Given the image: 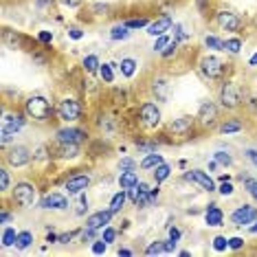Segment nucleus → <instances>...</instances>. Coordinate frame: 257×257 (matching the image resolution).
Masks as SVG:
<instances>
[{
  "label": "nucleus",
  "instance_id": "nucleus-8",
  "mask_svg": "<svg viewBox=\"0 0 257 257\" xmlns=\"http://www.w3.org/2000/svg\"><path fill=\"white\" fill-rule=\"evenodd\" d=\"M31 150L27 148V145H14V148L9 150V152L5 154V163L9 167H24L31 163Z\"/></svg>",
  "mask_w": 257,
  "mask_h": 257
},
{
  "label": "nucleus",
  "instance_id": "nucleus-2",
  "mask_svg": "<svg viewBox=\"0 0 257 257\" xmlns=\"http://www.w3.org/2000/svg\"><path fill=\"white\" fill-rule=\"evenodd\" d=\"M224 68H227V64H224L222 60H218V57H213V55L200 57V62H198L200 75H202V79H207V81L222 79V77H224Z\"/></svg>",
  "mask_w": 257,
  "mask_h": 257
},
{
  "label": "nucleus",
  "instance_id": "nucleus-59",
  "mask_svg": "<svg viewBox=\"0 0 257 257\" xmlns=\"http://www.w3.org/2000/svg\"><path fill=\"white\" fill-rule=\"evenodd\" d=\"M196 5H198L200 14H205V11H207V0H196Z\"/></svg>",
  "mask_w": 257,
  "mask_h": 257
},
{
  "label": "nucleus",
  "instance_id": "nucleus-43",
  "mask_svg": "<svg viewBox=\"0 0 257 257\" xmlns=\"http://www.w3.org/2000/svg\"><path fill=\"white\" fill-rule=\"evenodd\" d=\"M148 20L145 18H134V20H128V22H125V27L128 29H143V27H148Z\"/></svg>",
  "mask_w": 257,
  "mask_h": 257
},
{
  "label": "nucleus",
  "instance_id": "nucleus-36",
  "mask_svg": "<svg viewBox=\"0 0 257 257\" xmlns=\"http://www.w3.org/2000/svg\"><path fill=\"white\" fill-rule=\"evenodd\" d=\"M224 44H227V53L238 55V53L242 51V40H240V38H227V40H224Z\"/></svg>",
  "mask_w": 257,
  "mask_h": 257
},
{
  "label": "nucleus",
  "instance_id": "nucleus-62",
  "mask_svg": "<svg viewBox=\"0 0 257 257\" xmlns=\"http://www.w3.org/2000/svg\"><path fill=\"white\" fill-rule=\"evenodd\" d=\"M119 255H125V257H130V255H132V251H130V248H119Z\"/></svg>",
  "mask_w": 257,
  "mask_h": 257
},
{
  "label": "nucleus",
  "instance_id": "nucleus-53",
  "mask_svg": "<svg viewBox=\"0 0 257 257\" xmlns=\"http://www.w3.org/2000/svg\"><path fill=\"white\" fill-rule=\"evenodd\" d=\"M244 246V240L242 238H231L228 240V248H233V251H240Z\"/></svg>",
  "mask_w": 257,
  "mask_h": 257
},
{
  "label": "nucleus",
  "instance_id": "nucleus-60",
  "mask_svg": "<svg viewBox=\"0 0 257 257\" xmlns=\"http://www.w3.org/2000/svg\"><path fill=\"white\" fill-rule=\"evenodd\" d=\"M35 5H38L40 9H44V7H48V5H51V0H35Z\"/></svg>",
  "mask_w": 257,
  "mask_h": 257
},
{
  "label": "nucleus",
  "instance_id": "nucleus-49",
  "mask_svg": "<svg viewBox=\"0 0 257 257\" xmlns=\"http://www.w3.org/2000/svg\"><path fill=\"white\" fill-rule=\"evenodd\" d=\"M46 154H48V150L44 148V145H40V148L33 150V158H35V161H44V158H46Z\"/></svg>",
  "mask_w": 257,
  "mask_h": 257
},
{
  "label": "nucleus",
  "instance_id": "nucleus-12",
  "mask_svg": "<svg viewBox=\"0 0 257 257\" xmlns=\"http://www.w3.org/2000/svg\"><path fill=\"white\" fill-rule=\"evenodd\" d=\"M215 24H218L222 31H240V29H242L240 15L228 9H220L218 14H215Z\"/></svg>",
  "mask_w": 257,
  "mask_h": 257
},
{
  "label": "nucleus",
  "instance_id": "nucleus-44",
  "mask_svg": "<svg viewBox=\"0 0 257 257\" xmlns=\"http://www.w3.org/2000/svg\"><path fill=\"white\" fill-rule=\"evenodd\" d=\"M246 191H248V196H251L253 200H257V181L255 178H248L246 181Z\"/></svg>",
  "mask_w": 257,
  "mask_h": 257
},
{
  "label": "nucleus",
  "instance_id": "nucleus-48",
  "mask_svg": "<svg viewBox=\"0 0 257 257\" xmlns=\"http://www.w3.org/2000/svg\"><path fill=\"white\" fill-rule=\"evenodd\" d=\"M101 238H104L108 244H112L114 238H117V231H114L112 227H106V228H104V235H101Z\"/></svg>",
  "mask_w": 257,
  "mask_h": 257
},
{
  "label": "nucleus",
  "instance_id": "nucleus-39",
  "mask_svg": "<svg viewBox=\"0 0 257 257\" xmlns=\"http://www.w3.org/2000/svg\"><path fill=\"white\" fill-rule=\"evenodd\" d=\"M187 38H189V33L185 31V27H182V24H174V40L181 44V42H185Z\"/></svg>",
  "mask_w": 257,
  "mask_h": 257
},
{
  "label": "nucleus",
  "instance_id": "nucleus-22",
  "mask_svg": "<svg viewBox=\"0 0 257 257\" xmlns=\"http://www.w3.org/2000/svg\"><path fill=\"white\" fill-rule=\"evenodd\" d=\"M125 200H128V189L117 191V194L112 196V200H110V211H112V213H119L125 207Z\"/></svg>",
  "mask_w": 257,
  "mask_h": 257
},
{
  "label": "nucleus",
  "instance_id": "nucleus-6",
  "mask_svg": "<svg viewBox=\"0 0 257 257\" xmlns=\"http://www.w3.org/2000/svg\"><path fill=\"white\" fill-rule=\"evenodd\" d=\"M35 196H38V189H35L33 182H27V181L15 182V187H14V202L15 205H20L22 209H31L35 202Z\"/></svg>",
  "mask_w": 257,
  "mask_h": 257
},
{
  "label": "nucleus",
  "instance_id": "nucleus-29",
  "mask_svg": "<svg viewBox=\"0 0 257 257\" xmlns=\"http://www.w3.org/2000/svg\"><path fill=\"white\" fill-rule=\"evenodd\" d=\"M15 240H18V231L11 227H5V231H2V246L5 248L15 246Z\"/></svg>",
  "mask_w": 257,
  "mask_h": 257
},
{
  "label": "nucleus",
  "instance_id": "nucleus-30",
  "mask_svg": "<svg viewBox=\"0 0 257 257\" xmlns=\"http://www.w3.org/2000/svg\"><path fill=\"white\" fill-rule=\"evenodd\" d=\"M31 244H33V233H31V231H22V233H18V240H15V248L24 251V248H29Z\"/></svg>",
  "mask_w": 257,
  "mask_h": 257
},
{
  "label": "nucleus",
  "instance_id": "nucleus-35",
  "mask_svg": "<svg viewBox=\"0 0 257 257\" xmlns=\"http://www.w3.org/2000/svg\"><path fill=\"white\" fill-rule=\"evenodd\" d=\"M213 158L218 161V165H222V167H231L233 165V156L228 152H224V150H218V152L213 154Z\"/></svg>",
  "mask_w": 257,
  "mask_h": 257
},
{
  "label": "nucleus",
  "instance_id": "nucleus-63",
  "mask_svg": "<svg viewBox=\"0 0 257 257\" xmlns=\"http://www.w3.org/2000/svg\"><path fill=\"white\" fill-rule=\"evenodd\" d=\"M46 242H57V235H53V233H48V235H46Z\"/></svg>",
  "mask_w": 257,
  "mask_h": 257
},
{
  "label": "nucleus",
  "instance_id": "nucleus-41",
  "mask_svg": "<svg viewBox=\"0 0 257 257\" xmlns=\"http://www.w3.org/2000/svg\"><path fill=\"white\" fill-rule=\"evenodd\" d=\"M213 248H215V251H227L228 240L224 238V235H215V238H213Z\"/></svg>",
  "mask_w": 257,
  "mask_h": 257
},
{
  "label": "nucleus",
  "instance_id": "nucleus-14",
  "mask_svg": "<svg viewBox=\"0 0 257 257\" xmlns=\"http://www.w3.org/2000/svg\"><path fill=\"white\" fill-rule=\"evenodd\" d=\"M185 178L189 182H194V185H198L200 189H205V191H218V187H215V182H213V178L207 174V171H202V169H189L185 174Z\"/></svg>",
  "mask_w": 257,
  "mask_h": 257
},
{
  "label": "nucleus",
  "instance_id": "nucleus-16",
  "mask_svg": "<svg viewBox=\"0 0 257 257\" xmlns=\"http://www.w3.org/2000/svg\"><path fill=\"white\" fill-rule=\"evenodd\" d=\"M191 130H194V119H189V117H178L167 123V132L174 136H187Z\"/></svg>",
  "mask_w": 257,
  "mask_h": 257
},
{
  "label": "nucleus",
  "instance_id": "nucleus-52",
  "mask_svg": "<svg viewBox=\"0 0 257 257\" xmlns=\"http://www.w3.org/2000/svg\"><path fill=\"white\" fill-rule=\"evenodd\" d=\"M244 156H246L248 161H251L253 165L257 167V150H255V148H248V150H244Z\"/></svg>",
  "mask_w": 257,
  "mask_h": 257
},
{
  "label": "nucleus",
  "instance_id": "nucleus-47",
  "mask_svg": "<svg viewBox=\"0 0 257 257\" xmlns=\"http://www.w3.org/2000/svg\"><path fill=\"white\" fill-rule=\"evenodd\" d=\"M88 211V198L84 194H79V205H77V215H84Z\"/></svg>",
  "mask_w": 257,
  "mask_h": 257
},
{
  "label": "nucleus",
  "instance_id": "nucleus-46",
  "mask_svg": "<svg viewBox=\"0 0 257 257\" xmlns=\"http://www.w3.org/2000/svg\"><path fill=\"white\" fill-rule=\"evenodd\" d=\"M218 191L222 196H231V194H233V185H231V181H222V182H220Z\"/></svg>",
  "mask_w": 257,
  "mask_h": 257
},
{
  "label": "nucleus",
  "instance_id": "nucleus-15",
  "mask_svg": "<svg viewBox=\"0 0 257 257\" xmlns=\"http://www.w3.org/2000/svg\"><path fill=\"white\" fill-rule=\"evenodd\" d=\"M55 136H57V143H77V145H81L88 134L79 128H60Z\"/></svg>",
  "mask_w": 257,
  "mask_h": 257
},
{
  "label": "nucleus",
  "instance_id": "nucleus-13",
  "mask_svg": "<svg viewBox=\"0 0 257 257\" xmlns=\"http://www.w3.org/2000/svg\"><path fill=\"white\" fill-rule=\"evenodd\" d=\"M40 209H44V211H64V209H68V198L64 194L51 191V194H46L42 200H40Z\"/></svg>",
  "mask_w": 257,
  "mask_h": 257
},
{
  "label": "nucleus",
  "instance_id": "nucleus-4",
  "mask_svg": "<svg viewBox=\"0 0 257 257\" xmlns=\"http://www.w3.org/2000/svg\"><path fill=\"white\" fill-rule=\"evenodd\" d=\"M81 104L75 99V97H64L60 104H57V117L64 121V123H75V121L81 119Z\"/></svg>",
  "mask_w": 257,
  "mask_h": 257
},
{
  "label": "nucleus",
  "instance_id": "nucleus-25",
  "mask_svg": "<svg viewBox=\"0 0 257 257\" xmlns=\"http://www.w3.org/2000/svg\"><path fill=\"white\" fill-rule=\"evenodd\" d=\"M128 38H130V29L125 27V22L110 29V40H114V42H119V40H128Z\"/></svg>",
  "mask_w": 257,
  "mask_h": 257
},
{
  "label": "nucleus",
  "instance_id": "nucleus-9",
  "mask_svg": "<svg viewBox=\"0 0 257 257\" xmlns=\"http://www.w3.org/2000/svg\"><path fill=\"white\" fill-rule=\"evenodd\" d=\"M27 125V114H20V112H5L2 117V123H0V132H7V134H18L20 130Z\"/></svg>",
  "mask_w": 257,
  "mask_h": 257
},
{
  "label": "nucleus",
  "instance_id": "nucleus-1",
  "mask_svg": "<svg viewBox=\"0 0 257 257\" xmlns=\"http://www.w3.org/2000/svg\"><path fill=\"white\" fill-rule=\"evenodd\" d=\"M53 108H51V101L42 95H31L27 101H24V114L29 119L38 121V123H44V121L51 117Z\"/></svg>",
  "mask_w": 257,
  "mask_h": 257
},
{
  "label": "nucleus",
  "instance_id": "nucleus-23",
  "mask_svg": "<svg viewBox=\"0 0 257 257\" xmlns=\"http://www.w3.org/2000/svg\"><path fill=\"white\" fill-rule=\"evenodd\" d=\"M244 123L240 119H227L220 123V132L222 134H235V132H242Z\"/></svg>",
  "mask_w": 257,
  "mask_h": 257
},
{
  "label": "nucleus",
  "instance_id": "nucleus-28",
  "mask_svg": "<svg viewBox=\"0 0 257 257\" xmlns=\"http://www.w3.org/2000/svg\"><path fill=\"white\" fill-rule=\"evenodd\" d=\"M169 174H171V167L167 165L165 161H163L158 167H154V181H156V185H158V182H163V181H167Z\"/></svg>",
  "mask_w": 257,
  "mask_h": 257
},
{
  "label": "nucleus",
  "instance_id": "nucleus-55",
  "mask_svg": "<svg viewBox=\"0 0 257 257\" xmlns=\"http://www.w3.org/2000/svg\"><path fill=\"white\" fill-rule=\"evenodd\" d=\"M68 35H71L73 40H81V38H84V31L77 29V27H73V29H68Z\"/></svg>",
  "mask_w": 257,
  "mask_h": 257
},
{
  "label": "nucleus",
  "instance_id": "nucleus-17",
  "mask_svg": "<svg viewBox=\"0 0 257 257\" xmlns=\"http://www.w3.org/2000/svg\"><path fill=\"white\" fill-rule=\"evenodd\" d=\"M171 27H174V18H171V15H161L158 20H154V22L148 24V35H152V38L165 35Z\"/></svg>",
  "mask_w": 257,
  "mask_h": 257
},
{
  "label": "nucleus",
  "instance_id": "nucleus-27",
  "mask_svg": "<svg viewBox=\"0 0 257 257\" xmlns=\"http://www.w3.org/2000/svg\"><path fill=\"white\" fill-rule=\"evenodd\" d=\"M114 68H119V64H101L99 66V75H101V79L106 81V84H112L114 81Z\"/></svg>",
  "mask_w": 257,
  "mask_h": 257
},
{
  "label": "nucleus",
  "instance_id": "nucleus-31",
  "mask_svg": "<svg viewBox=\"0 0 257 257\" xmlns=\"http://www.w3.org/2000/svg\"><path fill=\"white\" fill-rule=\"evenodd\" d=\"M154 95L158 101H167V81L165 79H154Z\"/></svg>",
  "mask_w": 257,
  "mask_h": 257
},
{
  "label": "nucleus",
  "instance_id": "nucleus-61",
  "mask_svg": "<svg viewBox=\"0 0 257 257\" xmlns=\"http://www.w3.org/2000/svg\"><path fill=\"white\" fill-rule=\"evenodd\" d=\"M248 66H253V68L257 66V51L253 53V57H251V60H248Z\"/></svg>",
  "mask_w": 257,
  "mask_h": 257
},
{
  "label": "nucleus",
  "instance_id": "nucleus-57",
  "mask_svg": "<svg viewBox=\"0 0 257 257\" xmlns=\"http://www.w3.org/2000/svg\"><path fill=\"white\" fill-rule=\"evenodd\" d=\"M64 7H68V9H75V7L81 5V0H60Z\"/></svg>",
  "mask_w": 257,
  "mask_h": 257
},
{
  "label": "nucleus",
  "instance_id": "nucleus-18",
  "mask_svg": "<svg viewBox=\"0 0 257 257\" xmlns=\"http://www.w3.org/2000/svg\"><path fill=\"white\" fill-rule=\"evenodd\" d=\"M112 211L110 209H101V211H97V213H92V215H88V218H86V227H91V228H97V231H99V228H106L110 224V220H112Z\"/></svg>",
  "mask_w": 257,
  "mask_h": 257
},
{
  "label": "nucleus",
  "instance_id": "nucleus-3",
  "mask_svg": "<svg viewBox=\"0 0 257 257\" xmlns=\"http://www.w3.org/2000/svg\"><path fill=\"white\" fill-rule=\"evenodd\" d=\"M218 99L224 110H235L242 106V91H240V86L235 84V81H224V84L220 86Z\"/></svg>",
  "mask_w": 257,
  "mask_h": 257
},
{
  "label": "nucleus",
  "instance_id": "nucleus-58",
  "mask_svg": "<svg viewBox=\"0 0 257 257\" xmlns=\"http://www.w3.org/2000/svg\"><path fill=\"white\" fill-rule=\"evenodd\" d=\"M7 222H11V213L9 211H2L0 213V224H7Z\"/></svg>",
  "mask_w": 257,
  "mask_h": 257
},
{
  "label": "nucleus",
  "instance_id": "nucleus-40",
  "mask_svg": "<svg viewBox=\"0 0 257 257\" xmlns=\"http://www.w3.org/2000/svg\"><path fill=\"white\" fill-rule=\"evenodd\" d=\"M106 248H108V242L101 238V240H95V242H92V248H91V251L95 253V255H104Z\"/></svg>",
  "mask_w": 257,
  "mask_h": 257
},
{
  "label": "nucleus",
  "instance_id": "nucleus-20",
  "mask_svg": "<svg viewBox=\"0 0 257 257\" xmlns=\"http://www.w3.org/2000/svg\"><path fill=\"white\" fill-rule=\"evenodd\" d=\"M138 185V171L136 169H121L119 174V187L121 189H130V187Z\"/></svg>",
  "mask_w": 257,
  "mask_h": 257
},
{
  "label": "nucleus",
  "instance_id": "nucleus-32",
  "mask_svg": "<svg viewBox=\"0 0 257 257\" xmlns=\"http://www.w3.org/2000/svg\"><path fill=\"white\" fill-rule=\"evenodd\" d=\"M205 46L207 48H213V51H227V44H224V40L215 38V35H207V38H205Z\"/></svg>",
  "mask_w": 257,
  "mask_h": 257
},
{
  "label": "nucleus",
  "instance_id": "nucleus-45",
  "mask_svg": "<svg viewBox=\"0 0 257 257\" xmlns=\"http://www.w3.org/2000/svg\"><path fill=\"white\" fill-rule=\"evenodd\" d=\"M119 169H136V163H134V158L125 156L119 161Z\"/></svg>",
  "mask_w": 257,
  "mask_h": 257
},
{
  "label": "nucleus",
  "instance_id": "nucleus-54",
  "mask_svg": "<svg viewBox=\"0 0 257 257\" xmlns=\"http://www.w3.org/2000/svg\"><path fill=\"white\" fill-rule=\"evenodd\" d=\"M73 238H75V233H62V235H57V244H68V242H73Z\"/></svg>",
  "mask_w": 257,
  "mask_h": 257
},
{
  "label": "nucleus",
  "instance_id": "nucleus-33",
  "mask_svg": "<svg viewBox=\"0 0 257 257\" xmlns=\"http://www.w3.org/2000/svg\"><path fill=\"white\" fill-rule=\"evenodd\" d=\"M99 66H101V62H99V57H97V55H86L84 57L86 73H97V71H99Z\"/></svg>",
  "mask_w": 257,
  "mask_h": 257
},
{
  "label": "nucleus",
  "instance_id": "nucleus-11",
  "mask_svg": "<svg viewBox=\"0 0 257 257\" xmlns=\"http://www.w3.org/2000/svg\"><path fill=\"white\" fill-rule=\"evenodd\" d=\"M257 220V209L253 205H240L238 209L231 213V222L235 227H251Z\"/></svg>",
  "mask_w": 257,
  "mask_h": 257
},
{
  "label": "nucleus",
  "instance_id": "nucleus-5",
  "mask_svg": "<svg viewBox=\"0 0 257 257\" xmlns=\"http://www.w3.org/2000/svg\"><path fill=\"white\" fill-rule=\"evenodd\" d=\"M161 108H158L154 101H145V104H141V108H138V123L143 125L145 130H154L161 125Z\"/></svg>",
  "mask_w": 257,
  "mask_h": 257
},
{
  "label": "nucleus",
  "instance_id": "nucleus-24",
  "mask_svg": "<svg viewBox=\"0 0 257 257\" xmlns=\"http://www.w3.org/2000/svg\"><path fill=\"white\" fill-rule=\"evenodd\" d=\"M136 60L134 57H123L119 62V71H121V75L123 77H134V73H136Z\"/></svg>",
  "mask_w": 257,
  "mask_h": 257
},
{
  "label": "nucleus",
  "instance_id": "nucleus-42",
  "mask_svg": "<svg viewBox=\"0 0 257 257\" xmlns=\"http://www.w3.org/2000/svg\"><path fill=\"white\" fill-rule=\"evenodd\" d=\"M95 240H97V228L86 227L84 233H81V242H95Z\"/></svg>",
  "mask_w": 257,
  "mask_h": 257
},
{
  "label": "nucleus",
  "instance_id": "nucleus-64",
  "mask_svg": "<svg viewBox=\"0 0 257 257\" xmlns=\"http://www.w3.org/2000/svg\"><path fill=\"white\" fill-rule=\"evenodd\" d=\"M248 231H251L253 235H257V224H253V227H248Z\"/></svg>",
  "mask_w": 257,
  "mask_h": 257
},
{
  "label": "nucleus",
  "instance_id": "nucleus-21",
  "mask_svg": "<svg viewBox=\"0 0 257 257\" xmlns=\"http://www.w3.org/2000/svg\"><path fill=\"white\" fill-rule=\"evenodd\" d=\"M57 156L60 158H77L79 145L77 143H57Z\"/></svg>",
  "mask_w": 257,
  "mask_h": 257
},
{
  "label": "nucleus",
  "instance_id": "nucleus-26",
  "mask_svg": "<svg viewBox=\"0 0 257 257\" xmlns=\"http://www.w3.org/2000/svg\"><path fill=\"white\" fill-rule=\"evenodd\" d=\"M163 163V156L156 152H150L148 156L141 161V169H154V167H158Z\"/></svg>",
  "mask_w": 257,
  "mask_h": 257
},
{
  "label": "nucleus",
  "instance_id": "nucleus-51",
  "mask_svg": "<svg viewBox=\"0 0 257 257\" xmlns=\"http://www.w3.org/2000/svg\"><path fill=\"white\" fill-rule=\"evenodd\" d=\"M38 40H40L42 44H51V42H53V33H51V31H40V33H38Z\"/></svg>",
  "mask_w": 257,
  "mask_h": 257
},
{
  "label": "nucleus",
  "instance_id": "nucleus-34",
  "mask_svg": "<svg viewBox=\"0 0 257 257\" xmlns=\"http://www.w3.org/2000/svg\"><path fill=\"white\" fill-rule=\"evenodd\" d=\"M161 253H167L165 240H156V242H152L148 248H145V255H161Z\"/></svg>",
  "mask_w": 257,
  "mask_h": 257
},
{
  "label": "nucleus",
  "instance_id": "nucleus-7",
  "mask_svg": "<svg viewBox=\"0 0 257 257\" xmlns=\"http://www.w3.org/2000/svg\"><path fill=\"white\" fill-rule=\"evenodd\" d=\"M196 121H198L200 128H213L218 123V106L213 101H202L196 114Z\"/></svg>",
  "mask_w": 257,
  "mask_h": 257
},
{
  "label": "nucleus",
  "instance_id": "nucleus-38",
  "mask_svg": "<svg viewBox=\"0 0 257 257\" xmlns=\"http://www.w3.org/2000/svg\"><path fill=\"white\" fill-rule=\"evenodd\" d=\"M169 42H171V38H169L167 33H165V35H158L156 42H154V51H156V53H163L167 46H169Z\"/></svg>",
  "mask_w": 257,
  "mask_h": 257
},
{
  "label": "nucleus",
  "instance_id": "nucleus-10",
  "mask_svg": "<svg viewBox=\"0 0 257 257\" xmlns=\"http://www.w3.org/2000/svg\"><path fill=\"white\" fill-rule=\"evenodd\" d=\"M88 187H91V176H88V174H73V176H68L66 182H64V191H66L68 196H79V194H84Z\"/></svg>",
  "mask_w": 257,
  "mask_h": 257
},
{
  "label": "nucleus",
  "instance_id": "nucleus-37",
  "mask_svg": "<svg viewBox=\"0 0 257 257\" xmlns=\"http://www.w3.org/2000/svg\"><path fill=\"white\" fill-rule=\"evenodd\" d=\"M9 187H11L9 169H7V167H2V169H0V191H2V194H7V191H9Z\"/></svg>",
  "mask_w": 257,
  "mask_h": 257
},
{
  "label": "nucleus",
  "instance_id": "nucleus-56",
  "mask_svg": "<svg viewBox=\"0 0 257 257\" xmlns=\"http://www.w3.org/2000/svg\"><path fill=\"white\" fill-rule=\"evenodd\" d=\"M167 233H169V240H174V242H178V240H181V228L169 227V231H167Z\"/></svg>",
  "mask_w": 257,
  "mask_h": 257
},
{
  "label": "nucleus",
  "instance_id": "nucleus-50",
  "mask_svg": "<svg viewBox=\"0 0 257 257\" xmlns=\"http://www.w3.org/2000/svg\"><path fill=\"white\" fill-rule=\"evenodd\" d=\"M176 48H178V42H176V40H171V42H169V46H167L165 51L161 53V55H163V57H171L174 53H176Z\"/></svg>",
  "mask_w": 257,
  "mask_h": 257
},
{
  "label": "nucleus",
  "instance_id": "nucleus-19",
  "mask_svg": "<svg viewBox=\"0 0 257 257\" xmlns=\"http://www.w3.org/2000/svg\"><path fill=\"white\" fill-rule=\"evenodd\" d=\"M205 222L209 224V227H222L224 213H222V209H220L215 202H211V205L207 207V211H205Z\"/></svg>",
  "mask_w": 257,
  "mask_h": 257
}]
</instances>
